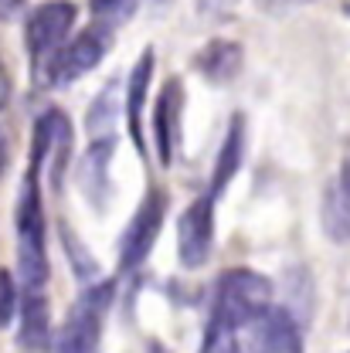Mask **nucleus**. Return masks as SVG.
Listing matches in <instances>:
<instances>
[{
	"label": "nucleus",
	"instance_id": "nucleus-4",
	"mask_svg": "<svg viewBox=\"0 0 350 353\" xmlns=\"http://www.w3.org/2000/svg\"><path fill=\"white\" fill-rule=\"evenodd\" d=\"M75 17H79V7L72 0H44L31 10L24 41H28V54H31L35 65L51 61V54L68 41Z\"/></svg>",
	"mask_w": 350,
	"mask_h": 353
},
{
	"label": "nucleus",
	"instance_id": "nucleus-9",
	"mask_svg": "<svg viewBox=\"0 0 350 353\" xmlns=\"http://www.w3.org/2000/svg\"><path fill=\"white\" fill-rule=\"evenodd\" d=\"M259 353H307L303 350V330L296 316L286 306H269L255 323Z\"/></svg>",
	"mask_w": 350,
	"mask_h": 353
},
{
	"label": "nucleus",
	"instance_id": "nucleus-17",
	"mask_svg": "<svg viewBox=\"0 0 350 353\" xmlns=\"http://www.w3.org/2000/svg\"><path fill=\"white\" fill-rule=\"evenodd\" d=\"M139 0H92V14L99 17V24L116 28L119 21H126Z\"/></svg>",
	"mask_w": 350,
	"mask_h": 353
},
{
	"label": "nucleus",
	"instance_id": "nucleus-10",
	"mask_svg": "<svg viewBox=\"0 0 350 353\" xmlns=\"http://www.w3.org/2000/svg\"><path fill=\"white\" fill-rule=\"evenodd\" d=\"M150 79H153V51H143L139 61L133 65L130 85H126V99H123V109H126V123H130L133 143L139 146L143 153V109H146V92H150Z\"/></svg>",
	"mask_w": 350,
	"mask_h": 353
},
{
	"label": "nucleus",
	"instance_id": "nucleus-21",
	"mask_svg": "<svg viewBox=\"0 0 350 353\" xmlns=\"http://www.w3.org/2000/svg\"><path fill=\"white\" fill-rule=\"evenodd\" d=\"M21 10V0H0V17H14Z\"/></svg>",
	"mask_w": 350,
	"mask_h": 353
},
{
	"label": "nucleus",
	"instance_id": "nucleus-11",
	"mask_svg": "<svg viewBox=\"0 0 350 353\" xmlns=\"http://www.w3.org/2000/svg\"><path fill=\"white\" fill-rule=\"evenodd\" d=\"M51 343V312L41 289H28L21 303V347L24 350H44Z\"/></svg>",
	"mask_w": 350,
	"mask_h": 353
},
{
	"label": "nucleus",
	"instance_id": "nucleus-5",
	"mask_svg": "<svg viewBox=\"0 0 350 353\" xmlns=\"http://www.w3.org/2000/svg\"><path fill=\"white\" fill-rule=\"evenodd\" d=\"M113 299V285H99L79 299V306L68 312L65 326L58 330L55 353H95L99 350V333H102V316Z\"/></svg>",
	"mask_w": 350,
	"mask_h": 353
},
{
	"label": "nucleus",
	"instance_id": "nucleus-22",
	"mask_svg": "<svg viewBox=\"0 0 350 353\" xmlns=\"http://www.w3.org/2000/svg\"><path fill=\"white\" fill-rule=\"evenodd\" d=\"M3 167H7V146H3V139H0V174H3Z\"/></svg>",
	"mask_w": 350,
	"mask_h": 353
},
{
	"label": "nucleus",
	"instance_id": "nucleus-1",
	"mask_svg": "<svg viewBox=\"0 0 350 353\" xmlns=\"http://www.w3.org/2000/svg\"><path fill=\"white\" fill-rule=\"evenodd\" d=\"M51 153V123L48 116L35 126V150L28 176L21 183L17 197V272L28 289H41L48 279V248H44V211H41V167L44 157Z\"/></svg>",
	"mask_w": 350,
	"mask_h": 353
},
{
	"label": "nucleus",
	"instance_id": "nucleus-23",
	"mask_svg": "<svg viewBox=\"0 0 350 353\" xmlns=\"http://www.w3.org/2000/svg\"><path fill=\"white\" fill-rule=\"evenodd\" d=\"M3 99H7V75H0V105H3Z\"/></svg>",
	"mask_w": 350,
	"mask_h": 353
},
{
	"label": "nucleus",
	"instance_id": "nucleus-24",
	"mask_svg": "<svg viewBox=\"0 0 350 353\" xmlns=\"http://www.w3.org/2000/svg\"><path fill=\"white\" fill-rule=\"evenodd\" d=\"M150 353H171V350H167V347H160V343H153V347H150Z\"/></svg>",
	"mask_w": 350,
	"mask_h": 353
},
{
	"label": "nucleus",
	"instance_id": "nucleus-16",
	"mask_svg": "<svg viewBox=\"0 0 350 353\" xmlns=\"http://www.w3.org/2000/svg\"><path fill=\"white\" fill-rule=\"evenodd\" d=\"M201 353H242V347H238V330L211 319L208 323V333H204V343H201Z\"/></svg>",
	"mask_w": 350,
	"mask_h": 353
},
{
	"label": "nucleus",
	"instance_id": "nucleus-13",
	"mask_svg": "<svg viewBox=\"0 0 350 353\" xmlns=\"http://www.w3.org/2000/svg\"><path fill=\"white\" fill-rule=\"evenodd\" d=\"M194 65H197V72L208 82H231L242 72V44H235V41L204 44Z\"/></svg>",
	"mask_w": 350,
	"mask_h": 353
},
{
	"label": "nucleus",
	"instance_id": "nucleus-7",
	"mask_svg": "<svg viewBox=\"0 0 350 353\" xmlns=\"http://www.w3.org/2000/svg\"><path fill=\"white\" fill-rule=\"evenodd\" d=\"M164 214H167V197H164L160 190H150V194L139 201L136 214H133V221L126 224V231H123L119 265H123L126 272H130V268H139V265L146 262V255L153 252V241H157V234H160V228H164Z\"/></svg>",
	"mask_w": 350,
	"mask_h": 353
},
{
	"label": "nucleus",
	"instance_id": "nucleus-12",
	"mask_svg": "<svg viewBox=\"0 0 350 353\" xmlns=\"http://www.w3.org/2000/svg\"><path fill=\"white\" fill-rule=\"evenodd\" d=\"M242 157H245V119L235 116L228 123V136L218 150V163H215V174H211V197L224 194V187L231 183V176L242 167Z\"/></svg>",
	"mask_w": 350,
	"mask_h": 353
},
{
	"label": "nucleus",
	"instance_id": "nucleus-15",
	"mask_svg": "<svg viewBox=\"0 0 350 353\" xmlns=\"http://www.w3.org/2000/svg\"><path fill=\"white\" fill-rule=\"evenodd\" d=\"M113 150H116V139H95V143L88 146L86 163H82V183L92 190L95 201H102V190L109 187V183H106V163H109Z\"/></svg>",
	"mask_w": 350,
	"mask_h": 353
},
{
	"label": "nucleus",
	"instance_id": "nucleus-3",
	"mask_svg": "<svg viewBox=\"0 0 350 353\" xmlns=\"http://www.w3.org/2000/svg\"><path fill=\"white\" fill-rule=\"evenodd\" d=\"M113 44V28L109 24H95L82 34H75L72 41H65L48 61V82L51 85H72L75 79L88 75L109 51Z\"/></svg>",
	"mask_w": 350,
	"mask_h": 353
},
{
	"label": "nucleus",
	"instance_id": "nucleus-8",
	"mask_svg": "<svg viewBox=\"0 0 350 353\" xmlns=\"http://www.w3.org/2000/svg\"><path fill=\"white\" fill-rule=\"evenodd\" d=\"M180 116H184V85L180 79H171L160 92L157 112H153V139H157V157L164 167L174 163L177 143H180Z\"/></svg>",
	"mask_w": 350,
	"mask_h": 353
},
{
	"label": "nucleus",
	"instance_id": "nucleus-18",
	"mask_svg": "<svg viewBox=\"0 0 350 353\" xmlns=\"http://www.w3.org/2000/svg\"><path fill=\"white\" fill-rule=\"evenodd\" d=\"M14 306H17V299H14V275L3 268L0 272V326L14 316Z\"/></svg>",
	"mask_w": 350,
	"mask_h": 353
},
{
	"label": "nucleus",
	"instance_id": "nucleus-6",
	"mask_svg": "<svg viewBox=\"0 0 350 353\" xmlns=\"http://www.w3.org/2000/svg\"><path fill=\"white\" fill-rule=\"evenodd\" d=\"M215 248V197H197L177 221V255L184 268H201Z\"/></svg>",
	"mask_w": 350,
	"mask_h": 353
},
{
	"label": "nucleus",
	"instance_id": "nucleus-14",
	"mask_svg": "<svg viewBox=\"0 0 350 353\" xmlns=\"http://www.w3.org/2000/svg\"><path fill=\"white\" fill-rule=\"evenodd\" d=\"M116 112H119V85L109 82L88 105L86 130L92 132V143L95 139H116Z\"/></svg>",
	"mask_w": 350,
	"mask_h": 353
},
{
	"label": "nucleus",
	"instance_id": "nucleus-19",
	"mask_svg": "<svg viewBox=\"0 0 350 353\" xmlns=\"http://www.w3.org/2000/svg\"><path fill=\"white\" fill-rule=\"evenodd\" d=\"M313 0H255V7L265 10V14H289V10H300V7H309Z\"/></svg>",
	"mask_w": 350,
	"mask_h": 353
},
{
	"label": "nucleus",
	"instance_id": "nucleus-20",
	"mask_svg": "<svg viewBox=\"0 0 350 353\" xmlns=\"http://www.w3.org/2000/svg\"><path fill=\"white\" fill-rule=\"evenodd\" d=\"M197 7L204 17H228L238 7V0H197Z\"/></svg>",
	"mask_w": 350,
	"mask_h": 353
},
{
	"label": "nucleus",
	"instance_id": "nucleus-2",
	"mask_svg": "<svg viewBox=\"0 0 350 353\" xmlns=\"http://www.w3.org/2000/svg\"><path fill=\"white\" fill-rule=\"evenodd\" d=\"M272 306V282L255 268H231L218 279L211 319L231 330H242L249 323H259L265 309Z\"/></svg>",
	"mask_w": 350,
	"mask_h": 353
}]
</instances>
